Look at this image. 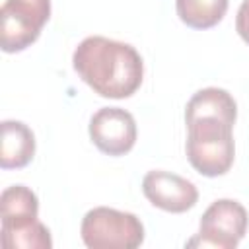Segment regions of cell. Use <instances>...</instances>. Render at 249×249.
Here are the masks:
<instances>
[{
  "instance_id": "obj_4",
  "label": "cell",
  "mask_w": 249,
  "mask_h": 249,
  "mask_svg": "<svg viewBox=\"0 0 249 249\" xmlns=\"http://www.w3.org/2000/svg\"><path fill=\"white\" fill-rule=\"evenodd\" d=\"M51 18V0H4L0 8L2 51L21 53L31 47Z\"/></svg>"
},
{
  "instance_id": "obj_10",
  "label": "cell",
  "mask_w": 249,
  "mask_h": 249,
  "mask_svg": "<svg viewBox=\"0 0 249 249\" xmlns=\"http://www.w3.org/2000/svg\"><path fill=\"white\" fill-rule=\"evenodd\" d=\"M0 239L6 249H51L49 228L37 218L19 224H0Z\"/></svg>"
},
{
  "instance_id": "obj_7",
  "label": "cell",
  "mask_w": 249,
  "mask_h": 249,
  "mask_svg": "<svg viewBox=\"0 0 249 249\" xmlns=\"http://www.w3.org/2000/svg\"><path fill=\"white\" fill-rule=\"evenodd\" d=\"M142 193L152 206L171 214H183L198 200V191L193 181L163 169H152L144 175Z\"/></svg>"
},
{
  "instance_id": "obj_9",
  "label": "cell",
  "mask_w": 249,
  "mask_h": 249,
  "mask_svg": "<svg viewBox=\"0 0 249 249\" xmlns=\"http://www.w3.org/2000/svg\"><path fill=\"white\" fill-rule=\"evenodd\" d=\"M202 117H214L222 119L230 124H235L237 119V103L233 95L228 89L222 88H202L187 101L185 107V123L202 119Z\"/></svg>"
},
{
  "instance_id": "obj_5",
  "label": "cell",
  "mask_w": 249,
  "mask_h": 249,
  "mask_svg": "<svg viewBox=\"0 0 249 249\" xmlns=\"http://www.w3.org/2000/svg\"><path fill=\"white\" fill-rule=\"evenodd\" d=\"M249 224L247 210L233 198L214 200L202 214L198 233L187 241L189 247H216L235 249L245 237Z\"/></svg>"
},
{
  "instance_id": "obj_8",
  "label": "cell",
  "mask_w": 249,
  "mask_h": 249,
  "mask_svg": "<svg viewBox=\"0 0 249 249\" xmlns=\"http://www.w3.org/2000/svg\"><path fill=\"white\" fill-rule=\"evenodd\" d=\"M0 167L2 169H21L31 163L35 156V134L33 130L14 119H6L0 124Z\"/></svg>"
},
{
  "instance_id": "obj_12",
  "label": "cell",
  "mask_w": 249,
  "mask_h": 249,
  "mask_svg": "<svg viewBox=\"0 0 249 249\" xmlns=\"http://www.w3.org/2000/svg\"><path fill=\"white\" fill-rule=\"evenodd\" d=\"M228 6L230 0H175L179 19L191 29H210L218 25Z\"/></svg>"
},
{
  "instance_id": "obj_6",
  "label": "cell",
  "mask_w": 249,
  "mask_h": 249,
  "mask_svg": "<svg viewBox=\"0 0 249 249\" xmlns=\"http://www.w3.org/2000/svg\"><path fill=\"white\" fill-rule=\"evenodd\" d=\"M88 132L93 146L99 152L113 158L128 154L134 148L138 136V128L132 113L121 107L97 109L89 119Z\"/></svg>"
},
{
  "instance_id": "obj_11",
  "label": "cell",
  "mask_w": 249,
  "mask_h": 249,
  "mask_svg": "<svg viewBox=\"0 0 249 249\" xmlns=\"http://www.w3.org/2000/svg\"><path fill=\"white\" fill-rule=\"evenodd\" d=\"M39 218V198L25 185L6 187L0 195V224H18Z\"/></svg>"
},
{
  "instance_id": "obj_2",
  "label": "cell",
  "mask_w": 249,
  "mask_h": 249,
  "mask_svg": "<svg viewBox=\"0 0 249 249\" xmlns=\"http://www.w3.org/2000/svg\"><path fill=\"white\" fill-rule=\"evenodd\" d=\"M185 124V152L193 169L204 177L226 175L235 160L233 124L214 117L195 119Z\"/></svg>"
},
{
  "instance_id": "obj_1",
  "label": "cell",
  "mask_w": 249,
  "mask_h": 249,
  "mask_svg": "<svg viewBox=\"0 0 249 249\" xmlns=\"http://www.w3.org/2000/svg\"><path fill=\"white\" fill-rule=\"evenodd\" d=\"M72 66L82 82L107 99L130 97L144 80L140 53L128 43L103 35H91L80 41L72 54Z\"/></svg>"
},
{
  "instance_id": "obj_13",
  "label": "cell",
  "mask_w": 249,
  "mask_h": 249,
  "mask_svg": "<svg viewBox=\"0 0 249 249\" xmlns=\"http://www.w3.org/2000/svg\"><path fill=\"white\" fill-rule=\"evenodd\" d=\"M235 31L249 45V0H243L237 8L235 16Z\"/></svg>"
},
{
  "instance_id": "obj_3",
  "label": "cell",
  "mask_w": 249,
  "mask_h": 249,
  "mask_svg": "<svg viewBox=\"0 0 249 249\" xmlns=\"http://www.w3.org/2000/svg\"><path fill=\"white\" fill-rule=\"evenodd\" d=\"M80 235L89 249H136L144 243V224L132 212L95 206L82 218Z\"/></svg>"
}]
</instances>
